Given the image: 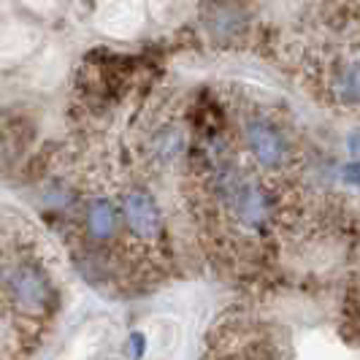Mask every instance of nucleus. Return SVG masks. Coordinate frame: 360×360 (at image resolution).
<instances>
[{
  "instance_id": "1",
  "label": "nucleus",
  "mask_w": 360,
  "mask_h": 360,
  "mask_svg": "<svg viewBox=\"0 0 360 360\" xmlns=\"http://www.w3.org/2000/svg\"><path fill=\"white\" fill-rule=\"evenodd\" d=\"M6 282H8L11 298L22 309L38 311V309L46 307V301H49V285H46V279L33 266H17V269L8 274Z\"/></svg>"
},
{
  "instance_id": "2",
  "label": "nucleus",
  "mask_w": 360,
  "mask_h": 360,
  "mask_svg": "<svg viewBox=\"0 0 360 360\" xmlns=\"http://www.w3.org/2000/svg\"><path fill=\"white\" fill-rule=\"evenodd\" d=\"M247 141L257 160L266 168H274L285 160V141L279 139V133L269 122H250L247 125Z\"/></svg>"
},
{
  "instance_id": "3",
  "label": "nucleus",
  "mask_w": 360,
  "mask_h": 360,
  "mask_svg": "<svg viewBox=\"0 0 360 360\" xmlns=\"http://www.w3.org/2000/svg\"><path fill=\"white\" fill-rule=\"evenodd\" d=\"M127 225L141 236H155L160 231V209L146 193H130L125 198Z\"/></svg>"
},
{
  "instance_id": "4",
  "label": "nucleus",
  "mask_w": 360,
  "mask_h": 360,
  "mask_svg": "<svg viewBox=\"0 0 360 360\" xmlns=\"http://www.w3.org/2000/svg\"><path fill=\"white\" fill-rule=\"evenodd\" d=\"M114 225H117V212L114 206L106 200H95L87 212V228L95 238H106L114 233Z\"/></svg>"
},
{
  "instance_id": "5",
  "label": "nucleus",
  "mask_w": 360,
  "mask_h": 360,
  "mask_svg": "<svg viewBox=\"0 0 360 360\" xmlns=\"http://www.w3.org/2000/svg\"><path fill=\"white\" fill-rule=\"evenodd\" d=\"M238 214L244 217L250 225H260L269 214L266 195L257 187H244V193L238 195Z\"/></svg>"
},
{
  "instance_id": "6",
  "label": "nucleus",
  "mask_w": 360,
  "mask_h": 360,
  "mask_svg": "<svg viewBox=\"0 0 360 360\" xmlns=\"http://www.w3.org/2000/svg\"><path fill=\"white\" fill-rule=\"evenodd\" d=\"M339 98L349 106L360 103V63L349 65L339 79Z\"/></svg>"
},
{
  "instance_id": "7",
  "label": "nucleus",
  "mask_w": 360,
  "mask_h": 360,
  "mask_svg": "<svg viewBox=\"0 0 360 360\" xmlns=\"http://www.w3.org/2000/svg\"><path fill=\"white\" fill-rule=\"evenodd\" d=\"M342 179L347 181L349 187H358V190H360V160L349 162V165H344Z\"/></svg>"
},
{
  "instance_id": "8",
  "label": "nucleus",
  "mask_w": 360,
  "mask_h": 360,
  "mask_svg": "<svg viewBox=\"0 0 360 360\" xmlns=\"http://www.w3.org/2000/svg\"><path fill=\"white\" fill-rule=\"evenodd\" d=\"M349 152H352L355 158H360V130H355V133L349 136Z\"/></svg>"
},
{
  "instance_id": "9",
  "label": "nucleus",
  "mask_w": 360,
  "mask_h": 360,
  "mask_svg": "<svg viewBox=\"0 0 360 360\" xmlns=\"http://www.w3.org/2000/svg\"><path fill=\"white\" fill-rule=\"evenodd\" d=\"M141 342H144V339H141V336L136 333V336H133V349H136V355H141V352H144V347H141Z\"/></svg>"
}]
</instances>
